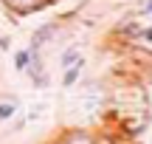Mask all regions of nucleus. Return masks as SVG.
Here are the masks:
<instances>
[{
  "label": "nucleus",
  "mask_w": 152,
  "mask_h": 144,
  "mask_svg": "<svg viewBox=\"0 0 152 144\" xmlns=\"http://www.w3.org/2000/svg\"><path fill=\"white\" fill-rule=\"evenodd\" d=\"M0 6L14 17H28V14L48 9V0H0Z\"/></svg>",
  "instance_id": "nucleus-1"
},
{
  "label": "nucleus",
  "mask_w": 152,
  "mask_h": 144,
  "mask_svg": "<svg viewBox=\"0 0 152 144\" xmlns=\"http://www.w3.org/2000/svg\"><path fill=\"white\" fill-rule=\"evenodd\" d=\"M59 28H62L59 20H48V23H42V26H39L37 31L31 34V45H28V48H42V45H48L51 40L59 34Z\"/></svg>",
  "instance_id": "nucleus-2"
},
{
  "label": "nucleus",
  "mask_w": 152,
  "mask_h": 144,
  "mask_svg": "<svg viewBox=\"0 0 152 144\" xmlns=\"http://www.w3.org/2000/svg\"><path fill=\"white\" fill-rule=\"evenodd\" d=\"M85 65H87V60H85V54H82L79 60L73 62V65L62 68V88H73V85L82 79V71H85Z\"/></svg>",
  "instance_id": "nucleus-3"
},
{
  "label": "nucleus",
  "mask_w": 152,
  "mask_h": 144,
  "mask_svg": "<svg viewBox=\"0 0 152 144\" xmlns=\"http://www.w3.org/2000/svg\"><path fill=\"white\" fill-rule=\"evenodd\" d=\"M59 141H65V144H90V141H99V136L90 133V130H85V127H76V130L62 133Z\"/></svg>",
  "instance_id": "nucleus-4"
},
{
  "label": "nucleus",
  "mask_w": 152,
  "mask_h": 144,
  "mask_svg": "<svg viewBox=\"0 0 152 144\" xmlns=\"http://www.w3.org/2000/svg\"><path fill=\"white\" fill-rule=\"evenodd\" d=\"M104 107V93H90V96H82V110L85 113H99Z\"/></svg>",
  "instance_id": "nucleus-5"
},
{
  "label": "nucleus",
  "mask_w": 152,
  "mask_h": 144,
  "mask_svg": "<svg viewBox=\"0 0 152 144\" xmlns=\"http://www.w3.org/2000/svg\"><path fill=\"white\" fill-rule=\"evenodd\" d=\"M79 57H82V48H79V45H71V48H65V51H62L59 65H62V68H68V65H73Z\"/></svg>",
  "instance_id": "nucleus-6"
},
{
  "label": "nucleus",
  "mask_w": 152,
  "mask_h": 144,
  "mask_svg": "<svg viewBox=\"0 0 152 144\" xmlns=\"http://www.w3.org/2000/svg\"><path fill=\"white\" fill-rule=\"evenodd\" d=\"M28 60H31V51H28V48H20V51H14V68H17V71H23V73H26V68H28Z\"/></svg>",
  "instance_id": "nucleus-7"
},
{
  "label": "nucleus",
  "mask_w": 152,
  "mask_h": 144,
  "mask_svg": "<svg viewBox=\"0 0 152 144\" xmlns=\"http://www.w3.org/2000/svg\"><path fill=\"white\" fill-rule=\"evenodd\" d=\"M17 102H0V122H9V119H14L17 113Z\"/></svg>",
  "instance_id": "nucleus-8"
},
{
  "label": "nucleus",
  "mask_w": 152,
  "mask_h": 144,
  "mask_svg": "<svg viewBox=\"0 0 152 144\" xmlns=\"http://www.w3.org/2000/svg\"><path fill=\"white\" fill-rule=\"evenodd\" d=\"M45 113H48V105H45V102H37V105H31V110H28V122H37Z\"/></svg>",
  "instance_id": "nucleus-9"
},
{
  "label": "nucleus",
  "mask_w": 152,
  "mask_h": 144,
  "mask_svg": "<svg viewBox=\"0 0 152 144\" xmlns=\"http://www.w3.org/2000/svg\"><path fill=\"white\" fill-rule=\"evenodd\" d=\"M141 40L152 45V26H144V28H141Z\"/></svg>",
  "instance_id": "nucleus-10"
},
{
  "label": "nucleus",
  "mask_w": 152,
  "mask_h": 144,
  "mask_svg": "<svg viewBox=\"0 0 152 144\" xmlns=\"http://www.w3.org/2000/svg\"><path fill=\"white\" fill-rule=\"evenodd\" d=\"M138 14H141V17H149V14H152V0H147V3H144V9L138 11Z\"/></svg>",
  "instance_id": "nucleus-11"
},
{
  "label": "nucleus",
  "mask_w": 152,
  "mask_h": 144,
  "mask_svg": "<svg viewBox=\"0 0 152 144\" xmlns=\"http://www.w3.org/2000/svg\"><path fill=\"white\" fill-rule=\"evenodd\" d=\"M9 45H11V43H9V37H3V34H0V51H6Z\"/></svg>",
  "instance_id": "nucleus-12"
}]
</instances>
